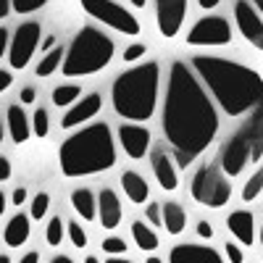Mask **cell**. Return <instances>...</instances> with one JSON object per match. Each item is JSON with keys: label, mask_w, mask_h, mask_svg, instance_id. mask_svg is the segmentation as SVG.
I'll return each mask as SVG.
<instances>
[{"label": "cell", "mask_w": 263, "mask_h": 263, "mask_svg": "<svg viewBox=\"0 0 263 263\" xmlns=\"http://www.w3.org/2000/svg\"><path fill=\"white\" fill-rule=\"evenodd\" d=\"M42 37V29L37 21H27V24H21L16 29V34L11 37V45H8V61H11V69L21 71V69H27L37 45H40V40Z\"/></svg>", "instance_id": "9c48e42d"}, {"label": "cell", "mask_w": 263, "mask_h": 263, "mask_svg": "<svg viewBox=\"0 0 263 263\" xmlns=\"http://www.w3.org/2000/svg\"><path fill=\"white\" fill-rule=\"evenodd\" d=\"M0 263H11V258L8 255H0Z\"/></svg>", "instance_id": "11a10c76"}, {"label": "cell", "mask_w": 263, "mask_h": 263, "mask_svg": "<svg viewBox=\"0 0 263 263\" xmlns=\"http://www.w3.org/2000/svg\"><path fill=\"white\" fill-rule=\"evenodd\" d=\"M132 237H135V242H137V248L140 250H156L158 248V237H156V232H153L150 227H145L142 221H135L132 224Z\"/></svg>", "instance_id": "d4e9b609"}, {"label": "cell", "mask_w": 263, "mask_h": 263, "mask_svg": "<svg viewBox=\"0 0 263 263\" xmlns=\"http://www.w3.org/2000/svg\"><path fill=\"white\" fill-rule=\"evenodd\" d=\"M248 161H250V145L237 132L221 150V168L227 171V177H239L245 171Z\"/></svg>", "instance_id": "7c38bea8"}, {"label": "cell", "mask_w": 263, "mask_h": 263, "mask_svg": "<svg viewBox=\"0 0 263 263\" xmlns=\"http://www.w3.org/2000/svg\"><path fill=\"white\" fill-rule=\"evenodd\" d=\"M48 208H50V195H48V192H37V195L32 197V205H29V216H32V218H37V221H40V218L48 213Z\"/></svg>", "instance_id": "f546056e"}, {"label": "cell", "mask_w": 263, "mask_h": 263, "mask_svg": "<svg viewBox=\"0 0 263 263\" xmlns=\"http://www.w3.org/2000/svg\"><path fill=\"white\" fill-rule=\"evenodd\" d=\"M158 87H161L158 63H142L119 74L111 87L114 111L126 121H147L156 114Z\"/></svg>", "instance_id": "277c9868"}, {"label": "cell", "mask_w": 263, "mask_h": 263, "mask_svg": "<svg viewBox=\"0 0 263 263\" xmlns=\"http://www.w3.org/2000/svg\"><path fill=\"white\" fill-rule=\"evenodd\" d=\"M3 213H6V195L0 192V216H3Z\"/></svg>", "instance_id": "f907efd6"}, {"label": "cell", "mask_w": 263, "mask_h": 263, "mask_svg": "<svg viewBox=\"0 0 263 263\" xmlns=\"http://www.w3.org/2000/svg\"><path fill=\"white\" fill-rule=\"evenodd\" d=\"M58 163H61V174L69 179L92 177V174L114 168L116 142L111 137V126L100 121L66 137L58 147Z\"/></svg>", "instance_id": "3957f363"}, {"label": "cell", "mask_w": 263, "mask_h": 263, "mask_svg": "<svg viewBox=\"0 0 263 263\" xmlns=\"http://www.w3.org/2000/svg\"><path fill=\"white\" fill-rule=\"evenodd\" d=\"M260 245H263V227H260Z\"/></svg>", "instance_id": "680465c9"}, {"label": "cell", "mask_w": 263, "mask_h": 263, "mask_svg": "<svg viewBox=\"0 0 263 263\" xmlns=\"http://www.w3.org/2000/svg\"><path fill=\"white\" fill-rule=\"evenodd\" d=\"M187 16V0H156V21L163 37H177Z\"/></svg>", "instance_id": "8fae6325"}, {"label": "cell", "mask_w": 263, "mask_h": 263, "mask_svg": "<svg viewBox=\"0 0 263 263\" xmlns=\"http://www.w3.org/2000/svg\"><path fill=\"white\" fill-rule=\"evenodd\" d=\"M6 179H11V163L8 158L0 156V182H6Z\"/></svg>", "instance_id": "ab89813d"}, {"label": "cell", "mask_w": 263, "mask_h": 263, "mask_svg": "<svg viewBox=\"0 0 263 263\" xmlns=\"http://www.w3.org/2000/svg\"><path fill=\"white\" fill-rule=\"evenodd\" d=\"M84 263H100V260H98L95 255H87V260H84Z\"/></svg>", "instance_id": "db71d44e"}, {"label": "cell", "mask_w": 263, "mask_h": 263, "mask_svg": "<svg viewBox=\"0 0 263 263\" xmlns=\"http://www.w3.org/2000/svg\"><path fill=\"white\" fill-rule=\"evenodd\" d=\"M11 200H13V205H21V203L27 200V190H24V187H16L13 195H11Z\"/></svg>", "instance_id": "b9f144b4"}, {"label": "cell", "mask_w": 263, "mask_h": 263, "mask_svg": "<svg viewBox=\"0 0 263 263\" xmlns=\"http://www.w3.org/2000/svg\"><path fill=\"white\" fill-rule=\"evenodd\" d=\"M218 3H221V0H197V6H200V8H208V11L216 8Z\"/></svg>", "instance_id": "bcb514c9"}, {"label": "cell", "mask_w": 263, "mask_h": 263, "mask_svg": "<svg viewBox=\"0 0 263 263\" xmlns=\"http://www.w3.org/2000/svg\"><path fill=\"white\" fill-rule=\"evenodd\" d=\"M253 6H255V8H258V13L263 16V0H253Z\"/></svg>", "instance_id": "f5cc1de1"}, {"label": "cell", "mask_w": 263, "mask_h": 263, "mask_svg": "<svg viewBox=\"0 0 263 263\" xmlns=\"http://www.w3.org/2000/svg\"><path fill=\"white\" fill-rule=\"evenodd\" d=\"M98 211H100V227L103 229H116L121 224V203L114 190H103L100 197H98Z\"/></svg>", "instance_id": "e0dca14e"}, {"label": "cell", "mask_w": 263, "mask_h": 263, "mask_svg": "<svg viewBox=\"0 0 263 263\" xmlns=\"http://www.w3.org/2000/svg\"><path fill=\"white\" fill-rule=\"evenodd\" d=\"M66 229H69V239H71L74 248H87V234H84V229L79 227V221L66 224Z\"/></svg>", "instance_id": "d6a6232c"}, {"label": "cell", "mask_w": 263, "mask_h": 263, "mask_svg": "<svg viewBox=\"0 0 263 263\" xmlns=\"http://www.w3.org/2000/svg\"><path fill=\"white\" fill-rule=\"evenodd\" d=\"M48 129H50L48 126V111H45V108H37L34 116H32V132H34L37 137H45Z\"/></svg>", "instance_id": "4dcf8cb0"}, {"label": "cell", "mask_w": 263, "mask_h": 263, "mask_svg": "<svg viewBox=\"0 0 263 263\" xmlns=\"http://www.w3.org/2000/svg\"><path fill=\"white\" fill-rule=\"evenodd\" d=\"M50 263H74V260H71L69 255H55V258H53Z\"/></svg>", "instance_id": "c3c4849f"}, {"label": "cell", "mask_w": 263, "mask_h": 263, "mask_svg": "<svg viewBox=\"0 0 263 263\" xmlns=\"http://www.w3.org/2000/svg\"><path fill=\"white\" fill-rule=\"evenodd\" d=\"M197 234H200L203 239H211V237H213V227H211V221H200V224H197Z\"/></svg>", "instance_id": "60d3db41"}, {"label": "cell", "mask_w": 263, "mask_h": 263, "mask_svg": "<svg viewBox=\"0 0 263 263\" xmlns=\"http://www.w3.org/2000/svg\"><path fill=\"white\" fill-rule=\"evenodd\" d=\"M103 253H108V255H124L126 253V242L121 237H105L103 239Z\"/></svg>", "instance_id": "1f68e13d"}, {"label": "cell", "mask_w": 263, "mask_h": 263, "mask_svg": "<svg viewBox=\"0 0 263 263\" xmlns=\"http://www.w3.org/2000/svg\"><path fill=\"white\" fill-rule=\"evenodd\" d=\"M82 8L92 18H98L100 24L111 27V29H116L121 34H129V37L140 34L137 16H132L126 8H121L119 3H114V0H82Z\"/></svg>", "instance_id": "52a82bcc"}, {"label": "cell", "mask_w": 263, "mask_h": 263, "mask_svg": "<svg viewBox=\"0 0 263 263\" xmlns=\"http://www.w3.org/2000/svg\"><path fill=\"white\" fill-rule=\"evenodd\" d=\"M40 48H42V50H45V53H48V50H53V48H55V34H48L45 40H42V42H40Z\"/></svg>", "instance_id": "ee69618b"}, {"label": "cell", "mask_w": 263, "mask_h": 263, "mask_svg": "<svg viewBox=\"0 0 263 263\" xmlns=\"http://www.w3.org/2000/svg\"><path fill=\"white\" fill-rule=\"evenodd\" d=\"M147 263H163L161 258H147Z\"/></svg>", "instance_id": "9f6ffc18"}, {"label": "cell", "mask_w": 263, "mask_h": 263, "mask_svg": "<svg viewBox=\"0 0 263 263\" xmlns=\"http://www.w3.org/2000/svg\"><path fill=\"white\" fill-rule=\"evenodd\" d=\"M150 161H153L150 166H153V174H156L158 184H161L166 192H174V190H177V184H179L177 168H174V163H171V158L166 156V153H163V150H156Z\"/></svg>", "instance_id": "d6986e66"}, {"label": "cell", "mask_w": 263, "mask_h": 263, "mask_svg": "<svg viewBox=\"0 0 263 263\" xmlns=\"http://www.w3.org/2000/svg\"><path fill=\"white\" fill-rule=\"evenodd\" d=\"M71 208L84 218V221H92L98 216V200L90 190H74L71 192Z\"/></svg>", "instance_id": "603a6c76"}, {"label": "cell", "mask_w": 263, "mask_h": 263, "mask_svg": "<svg viewBox=\"0 0 263 263\" xmlns=\"http://www.w3.org/2000/svg\"><path fill=\"white\" fill-rule=\"evenodd\" d=\"M163 227H166V232L174 234V237L184 232V227H187V213H184V208H182L179 203H166V205H163Z\"/></svg>", "instance_id": "cb8c5ba5"}, {"label": "cell", "mask_w": 263, "mask_h": 263, "mask_svg": "<svg viewBox=\"0 0 263 263\" xmlns=\"http://www.w3.org/2000/svg\"><path fill=\"white\" fill-rule=\"evenodd\" d=\"M11 3H13L16 13H34V11H40L42 6H45L48 0H11Z\"/></svg>", "instance_id": "836d02e7"}, {"label": "cell", "mask_w": 263, "mask_h": 263, "mask_svg": "<svg viewBox=\"0 0 263 263\" xmlns=\"http://www.w3.org/2000/svg\"><path fill=\"white\" fill-rule=\"evenodd\" d=\"M82 98V90L77 84H61L53 90V105L55 108H66V105H71Z\"/></svg>", "instance_id": "4316f807"}, {"label": "cell", "mask_w": 263, "mask_h": 263, "mask_svg": "<svg viewBox=\"0 0 263 263\" xmlns=\"http://www.w3.org/2000/svg\"><path fill=\"white\" fill-rule=\"evenodd\" d=\"M121 187H124V192H126L129 200L137 203V205H142V203L147 200V195H150L147 182L140 177V174H135V171H126V174H124V177H121Z\"/></svg>", "instance_id": "7402d4cb"}, {"label": "cell", "mask_w": 263, "mask_h": 263, "mask_svg": "<svg viewBox=\"0 0 263 263\" xmlns=\"http://www.w3.org/2000/svg\"><path fill=\"white\" fill-rule=\"evenodd\" d=\"M0 142H3V121H0Z\"/></svg>", "instance_id": "6f0895ef"}, {"label": "cell", "mask_w": 263, "mask_h": 263, "mask_svg": "<svg viewBox=\"0 0 263 263\" xmlns=\"http://www.w3.org/2000/svg\"><path fill=\"white\" fill-rule=\"evenodd\" d=\"M145 216H147V221H150V224H156V227H163V213H161V203H147V211H145Z\"/></svg>", "instance_id": "e575fe53"}, {"label": "cell", "mask_w": 263, "mask_h": 263, "mask_svg": "<svg viewBox=\"0 0 263 263\" xmlns=\"http://www.w3.org/2000/svg\"><path fill=\"white\" fill-rule=\"evenodd\" d=\"M119 140H121V147L129 158H142L147 147H150V132L145 126H137V124H124L119 129Z\"/></svg>", "instance_id": "5bb4252c"}, {"label": "cell", "mask_w": 263, "mask_h": 263, "mask_svg": "<svg viewBox=\"0 0 263 263\" xmlns=\"http://www.w3.org/2000/svg\"><path fill=\"white\" fill-rule=\"evenodd\" d=\"M239 135L250 145V161H260L263 158V103L253 111L250 121L239 129Z\"/></svg>", "instance_id": "2e32d148"}, {"label": "cell", "mask_w": 263, "mask_h": 263, "mask_svg": "<svg viewBox=\"0 0 263 263\" xmlns=\"http://www.w3.org/2000/svg\"><path fill=\"white\" fill-rule=\"evenodd\" d=\"M227 248V258H229V263H242V250H239V245H234V242H227L224 245Z\"/></svg>", "instance_id": "8d00e7d4"}, {"label": "cell", "mask_w": 263, "mask_h": 263, "mask_svg": "<svg viewBox=\"0 0 263 263\" xmlns=\"http://www.w3.org/2000/svg\"><path fill=\"white\" fill-rule=\"evenodd\" d=\"M260 192H263V161H260L258 171L248 179V184L242 187V200H245V203H250V200H255V197H258Z\"/></svg>", "instance_id": "83f0119b"}, {"label": "cell", "mask_w": 263, "mask_h": 263, "mask_svg": "<svg viewBox=\"0 0 263 263\" xmlns=\"http://www.w3.org/2000/svg\"><path fill=\"white\" fill-rule=\"evenodd\" d=\"M100 108H103L100 92L84 95V98H79V100L69 108V114L61 119V126H63V129H74V126H79V124H84V121L95 119V116L100 114Z\"/></svg>", "instance_id": "4fadbf2b"}, {"label": "cell", "mask_w": 263, "mask_h": 263, "mask_svg": "<svg viewBox=\"0 0 263 263\" xmlns=\"http://www.w3.org/2000/svg\"><path fill=\"white\" fill-rule=\"evenodd\" d=\"M232 42V27L221 16H205L190 29L187 45L192 48H216V45H229Z\"/></svg>", "instance_id": "ba28073f"}, {"label": "cell", "mask_w": 263, "mask_h": 263, "mask_svg": "<svg viewBox=\"0 0 263 263\" xmlns=\"http://www.w3.org/2000/svg\"><path fill=\"white\" fill-rule=\"evenodd\" d=\"M129 3H132V6H135V8H142V6L147 3V0H129Z\"/></svg>", "instance_id": "816d5d0a"}, {"label": "cell", "mask_w": 263, "mask_h": 263, "mask_svg": "<svg viewBox=\"0 0 263 263\" xmlns=\"http://www.w3.org/2000/svg\"><path fill=\"white\" fill-rule=\"evenodd\" d=\"M11 8H13L11 0H0V18H6V16L11 13Z\"/></svg>", "instance_id": "f6af8a7d"}, {"label": "cell", "mask_w": 263, "mask_h": 263, "mask_svg": "<svg viewBox=\"0 0 263 263\" xmlns=\"http://www.w3.org/2000/svg\"><path fill=\"white\" fill-rule=\"evenodd\" d=\"M105 263H132V260H126V258H121V255H111Z\"/></svg>", "instance_id": "681fc988"}, {"label": "cell", "mask_w": 263, "mask_h": 263, "mask_svg": "<svg viewBox=\"0 0 263 263\" xmlns=\"http://www.w3.org/2000/svg\"><path fill=\"white\" fill-rule=\"evenodd\" d=\"M18 263H40V255H37V253H27V255L21 258Z\"/></svg>", "instance_id": "7dc6e473"}, {"label": "cell", "mask_w": 263, "mask_h": 263, "mask_svg": "<svg viewBox=\"0 0 263 263\" xmlns=\"http://www.w3.org/2000/svg\"><path fill=\"white\" fill-rule=\"evenodd\" d=\"M63 229H66L63 218H61V216H53L50 221H48V229H45V239H48V245H53V248H58V245H61V239H63Z\"/></svg>", "instance_id": "f1b7e54d"}, {"label": "cell", "mask_w": 263, "mask_h": 263, "mask_svg": "<svg viewBox=\"0 0 263 263\" xmlns=\"http://www.w3.org/2000/svg\"><path fill=\"white\" fill-rule=\"evenodd\" d=\"M29 216L24 213H16L8 218V224H6V232H3V239H6V245L8 248H21L29 239Z\"/></svg>", "instance_id": "ffe728a7"}, {"label": "cell", "mask_w": 263, "mask_h": 263, "mask_svg": "<svg viewBox=\"0 0 263 263\" xmlns=\"http://www.w3.org/2000/svg\"><path fill=\"white\" fill-rule=\"evenodd\" d=\"M234 18H237V27L242 32V37L253 48L263 50V16L258 13V8L253 3H248V0H237L234 3Z\"/></svg>", "instance_id": "30bf717a"}, {"label": "cell", "mask_w": 263, "mask_h": 263, "mask_svg": "<svg viewBox=\"0 0 263 263\" xmlns=\"http://www.w3.org/2000/svg\"><path fill=\"white\" fill-rule=\"evenodd\" d=\"M227 227H229V232L242 245H248V248L253 245V239H255V218H253L250 211H234V213H229Z\"/></svg>", "instance_id": "ac0fdd59"}, {"label": "cell", "mask_w": 263, "mask_h": 263, "mask_svg": "<svg viewBox=\"0 0 263 263\" xmlns=\"http://www.w3.org/2000/svg\"><path fill=\"white\" fill-rule=\"evenodd\" d=\"M114 40L95 27H82L66 50L61 71L63 77H90L103 71L114 58Z\"/></svg>", "instance_id": "5b68a950"}, {"label": "cell", "mask_w": 263, "mask_h": 263, "mask_svg": "<svg viewBox=\"0 0 263 263\" xmlns=\"http://www.w3.org/2000/svg\"><path fill=\"white\" fill-rule=\"evenodd\" d=\"M168 263H224V258L205 245H174Z\"/></svg>", "instance_id": "9a60e30c"}, {"label": "cell", "mask_w": 263, "mask_h": 263, "mask_svg": "<svg viewBox=\"0 0 263 263\" xmlns=\"http://www.w3.org/2000/svg\"><path fill=\"white\" fill-rule=\"evenodd\" d=\"M145 53H147V48L137 42V45H129V48L124 50V61H126V63H135V61H140Z\"/></svg>", "instance_id": "d590c367"}, {"label": "cell", "mask_w": 263, "mask_h": 263, "mask_svg": "<svg viewBox=\"0 0 263 263\" xmlns=\"http://www.w3.org/2000/svg\"><path fill=\"white\" fill-rule=\"evenodd\" d=\"M190 192H192V197L200 205L221 208V205L229 203V197H232V184L218 174L216 166H203V168H197V174L192 177Z\"/></svg>", "instance_id": "8992f818"}, {"label": "cell", "mask_w": 263, "mask_h": 263, "mask_svg": "<svg viewBox=\"0 0 263 263\" xmlns=\"http://www.w3.org/2000/svg\"><path fill=\"white\" fill-rule=\"evenodd\" d=\"M195 74L205 82L213 100L227 116H242L263 103V79L253 69L216 55H195Z\"/></svg>", "instance_id": "7a4b0ae2"}, {"label": "cell", "mask_w": 263, "mask_h": 263, "mask_svg": "<svg viewBox=\"0 0 263 263\" xmlns=\"http://www.w3.org/2000/svg\"><path fill=\"white\" fill-rule=\"evenodd\" d=\"M18 100L24 103V105H32V103L37 100V90H34V87H24V90H21V95H18Z\"/></svg>", "instance_id": "74e56055"}, {"label": "cell", "mask_w": 263, "mask_h": 263, "mask_svg": "<svg viewBox=\"0 0 263 263\" xmlns=\"http://www.w3.org/2000/svg\"><path fill=\"white\" fill-rule=\"evenodd\" d=\"M8 45H11V37H8V29H6V27H0V58L6 55Z\"/></svg>", "instance_id": "f35d334b"}, {"label": "cell", "mask_w": 263, "mask_h": 263, "mask_svg": "<svg viewBox=\"0 0 263 263\" xmlns=\"http://www.w3.org/2000/svg\"><path fill=\"white\" fill-rule=\"evenodd\" d=\"M63 58H66V53L61 45L48 50L45 58H40V63H37V77H50L53 71H58V66H63Z\"/></svg>", "instance_id": "484cf974"}, {"label": "cell", "mask_w": 263, "mask_h": 263, "mask_svg": "<svg viewBox=\"0 0 263 263\" xmlns=\"http://www.w3.org/2000/svg\"><path fill=\"white\" fill-rule=\"evenodd\" d=\"M8 132L16 145L27 142L29 135H32V126H29V119L24 114V108L21 105H8Z\"/></svg>", "instance_id": "44dd1931"}, {"label": "cell", "mask_w": 263, "mask_h": 263, "mask_svg": "<svg viewBox=\"0 0 263 263\" xmlns=\"http://www.w3.org/2000/svg\"><path fill=\"white\" fill-rule=\"evenodd\" d=\"M163 135L182 168L195 163L218 135V114L205 95L200 77H195L182 61L168 69L163 100Z\"/></svg>", "instance_id": "6da1fadb"}, {"label": "cell", "mask_w": 263, "mask_h": 263, "mask_svg": "<svg viewBox=\"0 0 263 263\" xmlns=\"http://www.w3.org/2000/svg\"><path fill=\"white\" fill-rule=\"evenodd\" d=\"M11 71H3V69H0V92H6L8 90V87H11Z\"/></svg>", "instance_id": "7bdbcfd3"}]
</instances>
